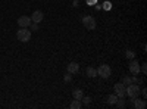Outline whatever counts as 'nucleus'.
Wrapping results in <instances>:
<instances>
[{
	"instance_id": "obj_20",
	"label": "nucleus",
	"mask_w": 147,
	"mask_h": 109,
	"mask_svg": "<svg viewBox=\"0 0 147 109\" xmlns=\"http://www.w3.org/2000/svg\"><path fill=\"white\" fill-rule=\"evenodd\" d=\"M96 2H97V0H87V5L88 6H93V5H96Z\"/></svg>"
},
{
	"instance_id": "obj_9",
	"label": "nucleus",
	"mask_w": 147,
	"mask_h": 109,
	"mask_svg": "<svg viewBox=\"0 0 147 109\" xmlns=\"http://www.w3.org/2000/svg\"><path fill=\"white\" fill-rule=\"evenodd\" d=\"M68 72H69V74H78V72H80V65L77 62L68 64Z\"/></svg>"
},
{
	"instance_id": "obj_2",
	"label": "nucleus",
	"mask_w": 147,
	"mask_h": 109,
	"mask_svg": "<svg viewBox=\"0 0 147 109\" xmlns=\"http://www.w3.org/2000/svg\"><path fill=\"white\" fill-rule=\"evenodd\" d=\"M125 91H127V94L129 96L131 99H136V97H138V94H140V87H138V84H136V83H131L129 86H127V89H125Z\"/></svg>"
},
{
	"instance_id": "obj_21",
	"label": "nucleus",
	"mask_w": 147,
	"mask_h": 109,
	"mask_svg": "<svg viewBox=\"0 0 147 109\" xmlns=\"http://www.w3.org/2000/svg\"><path fill=\"white\" fill-rule=\"evenodd\" d=\"M63 80H65V81H66V83H69V81H71V80H72V77H71V75H68V74H66V75H65V78H63Z\"/></svg>"
},
{
	"instance_id": "obj_11",
	"label": "nucleus",
	"mask_w": 147,
	"mask_h": 109,
	"mask_svg": "<svg viewBox=\"0 0 147 109\" xmlns=\"http://www.w3.org/2000/svg\"><path fill=\"white\" fill-rule=\"evenodd\" d=\"M82 96H84V93H82L81 89H75V90L72 91V97H74V99H77V100H81V99H82Z\"/></svg>"
},
{
	"instance_id": "obj_23",
	"label": "nucleus",
	"mask_w": 147,
	"mask_h": 109,
	"mask_svg": "<svg viewBox=\"0 0 147 109\" xmlns=\"http://www.w3.org/2000/svg\"><path fill=\"white\" fill-rule=\"evenodd\" d=\"M105 9H106V10H109V9H110V3H109V2H106V3H105Z\"/></svg>"
},
{
	"instance_id": "obj_14",
	"label": "nucleus",
	"mask_w": 147,
	"mask_h": 109,
	"mask_svg": "<svg viewBox=\"0 0 147 109\" xmlns=\"http://www.w3.org/2000/svg\"><path fill=\"white\" fill-rule=\"evenodd\" d=\"M87 75H88L90 78H94V77H97V69H94V68L88 66V68H87Z\"/></svg>"
},
{
	"instance_id": "obj_17",
	"label": "nucleus",
	"mask_w": 147,
	"mask_h": 109,
	"mask_svg": "<svg viewBox=\"0 0 147 109\" xmlns=\"http://www.w3.org/2000/svg\"><path fill=\"white\" fill-rule=\"evenodd\" d=\"M125 56H127L128 59H134V56H136V55H134L132 50H127V52H125Z\"/></svg>"
},
{
	"instance_id": "obj_12",
	"label": "nucleus",
	"mask_w": 147,
	"mask_h": 109,
	"mask_svg": "<svg viewBox=\"0 0 147 109\" xmlns=\"http://www.w3.org/2000/svg\"><path fill=\"white\" fill-rule=\"evenodd\" d=\"M69 108H71V109H80V108H82V102H81V100H77V99H74L72 103L69 105Z\"/></svg>"
},
{
	"instance_id": "obj_6",
	"label": "nucleus",
	"mask_w": 147,
	"mask_h": 109,
	"mask_svg": "<svg viewBox=\"0 0 147 109\" xmlns=\"http://www.w3.org/2000/svg\"><path fill=\"white\" fill-rule=\"evenodd\" d=\"M31 18L30 16H19L18 18V25L21 27V28H27V27H30L31 25Z\"/></svg>"
},
{
	"instance_id": "obj_7",
	"label": "nucleus",
	"mask_w": 147,
	"mask_h": 109,
	"mask_svg": "<svg viewBox=\"0 0 147 109\" xmlns=\"http://www.w3.org/2000/svg\"><path fill=\"white\" fill-rule=\"evenodd\" d=\"M30 18H31V21H32V22L38 24V22H41V21L44 19V14H43L41 10H35V12H32V15H31Z\"/></svg>"
},
{
	"instance_id": "obj_22",
	"label": "nucleus",
	"mask_w": 147,
	"mask_h": 109,
	"mask_svg": "<svg viewBox=\"0 0 147 109\" xmlns=\"http://www.w3.org/2000/svg\"><path fill=\"white\" fill-rule=\"evenodd\" d=\"M141 94H143V97L146 99V97H147V90H146V89H143V90H141Z\"/></svg>"
},
{
	"instance_id": "obj_18",
	"label": "nucleus",
	"mask_w": 147,
	"mask_h": 109,
	"mask_svg": "<svg viewBox=\"0 0 147 109\" xmlns=\"http://www.w3.org/2000/svg\"><path fill=\"white\" fill-rule=\"evenodd\" d=\"M30 27L32 28V31H38V30H40L38 24H35V22H31V25H30Z\"/></svg>"
},
{
	"instance_id": "obj_16",
	"label": "nucleus",
	"mask_w": 147,
	"mask_h": 109,
	"mask_svg": "<svg viewBox=\"0 0 147 109\" xmlns=\"http://www.w3.org/2000/svg\"><path fill=\"white\" fill-rule=\"evenodd\" d=\"M115 106H118V108H124V106H125V100H124V99L121 97V100H116Z\"/></svg>"
},
{
	"instance_id": "obj_15",
	"label": "nucleus",
	"mask_w": 147,
	"mask_h": 109,
	"mask_svg": "<svg viewBox=\"0 0 147 109\" xmlns=\"http://www.w3.org/2000/svg\"><path fill=\"white\" fill-rule=\"evenodd\" d=\"M122 84H124L125 87L129 86V84H131V78L129 77H124V78H122Z\"/></svg>"
},
{
	"instance_id": "obj_10",
	"label": "nucleus",
	"mask_w": 147,
	"mask_h": 109,
	"mask_svg": "<svg viewBox=\"0 0 147 109\" xmlns=\"http://www.w3.org/2000/svg\"><path fill=\"white\" fill-rule=\"evenodd\" d=\"M134 100V108L136 109H144L146 108V100L144 99H132Z\"/></svg>"
},
{
	"instance_id": "obj_4",
	"label": "nucleus",
	"mask_w": 147,
	"mask_h": 109,
	"mask_svg": "<svg viewBox=\"0 0 147 109\" xmlns=\"http://www.w3.org/2000/svg\"><path fill=\"white\" fill-rule=\"evenodd\" d=\"M110 72H112V71H110V66H109V65H106V64H103V65H100V66H99V69H97V75L106 80V78H109V77H110Z\"/></svg>"
},
{
	"instance_id": "obj_1",
	"label": "nucleus",
	"mask_w": 147,
	"mask_h": 109,
	"mask_svg": "<svg viewBox=\"0 0 147 109\" xmlns=\"http://www.w3.org/2000/svg\"><path fill=\"white\" fill-rule=\"evenodd\" d=\"M16 39L22 43H27L31 40V30L28 28H19L18 32H16Z\"/></svg>"
},
{
	"instance_id": "obj_13",
	"label": "nucleus",
	"mask_w": 147,
	"mask_h": 109,
	"mask_svg": "<svg viewBox=\"0 0 147 109\" xmlns=\"http://www.w3.org/2000/svg\"><path fill=\"white\" fill-rule=\"evenodd\" d=\"M106 100H107L109 105H115L116 100H118V96H116V94H109L107 97H106Z\"/></svg>"
},
{
	"instance_id": "obj_19",
	"label": "nucleus",
	"mask_w": 147,
	"mask_h": 109,
	"mask_svg": "<svg viewBox=\"0 0 147 109\" xmlns=\"http://www.w3.org/2000/svg\"><path fill=\"white\" fill-rule=\"evenodd\" d=\"M81 102H82L84 105H88V103L91 102V97H84V96H82V99H81Z\"/></svg>"
},
{
	"instance_id": "obj_5",
	"label": "nucleus",
	"mask_w": 147,
	"mask_h": 109,
	"mask_svg": "<svg viewBox=\"0 0 147 109\" xmlns=\"http://www.w3.org/2000/svg\"><path fill=\"white\" fill-rule=\"evenodd\" d=\"M125 86L122 83H118V84H115V94L118 96V97H125V94H127V91H125Z\"/></svg>"
},
{
	"instance_id": "obj_3",
	"label": "nucleus",
	"mask_w": 147,
	"mask_h": 109,
	"mask_svg": "<svg viewBox=\"0 0 147 109\" xmlns=\"http://www.w3.org/2000/svg\"><path fill=\"white\" fill-rule=\"evenodd\" d=\"M82 25L87 28V30H90V31H93V30H96V19L93 18V16H90V15H85V16H82Z\"/></svg>"
},
{
	"instance_id": "obj_8",
	"label": "nucleus",
	"mask_w": 147,
	"mask_h": 109,
	"mask_svg": "<svg viewBox=\"0 0 147 109\" xmlns=\"http://www.w3.org/2000/svg\"><path fill=\"white\" fill-rule=\"evenodd\" d=\"M129 72L132 75H138L140 74V64L137 62V60H131V64H129Z\"/></svg>"
}]
</instances>
